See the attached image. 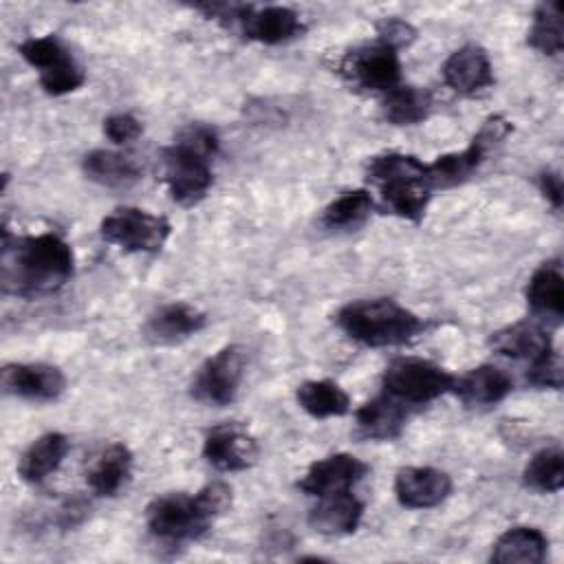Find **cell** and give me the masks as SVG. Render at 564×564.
Wrapping results in <instances>:
<instances>
[{
	"label": "cell",
	"mask_w": 564,
	"mask_h": 564,
	"mask_svg": "<svg viewBox=\"0 0 564 564\" xmlns=\"http://www.w3.org/2000/svg\"><path fill=\"white\" fill-rule=\"evenodd\" d=\"M73 249L59 234L11 236L4 229L0 282L7 295L31 300L55 293L73 278Z\"/></svg>",
	"instance_id": "6da1fadb"
},
{
	"label": "cell",
	"mask_w": 564,
	"mask_h": 564,
	"mask_svg": "<svg viewBox=\"0 0 564 564\" xmlns=\"http://www.w3.org/2000/svg\"><path fill=\"white\" fill-rule=\"evenodd\" d=\"M229 507L231 487L223 480H214L196 494L172 491L156 496L145 507V527L159 544L181 546L203 538L212 522Z\"/></svg>",
	"instance_id": "7a4b0ae2"
},
{
	"label": "cell",
	"mask_w": 564,
	"mask_h": 564,
	"mask_svg": "<svg viewBox=\"0 0 564 564\" xmlns=\"http://www.w3.org/2000/svg\"><path fill=\"white\" fill-rule=\"evenodd\" d=\"M218 152V134L203 123L185 126L174 143L161 150V176L174 203L192 207L200 203L212 183V159Z\"/></svg>",
	"instance_id": "3957f363"
},
{
	"label": "cell",
	"mask_w": 564,
	"mask_h": 564,
	"mask_svg": "<svg viewBox=\"0 0 564 564\" xmlns=\"http://www.w3.org/2000/svg\"><path fill=\"white\" fill-rule=\"evenodd\" d=\"M368 181L377 187L381 207L403 220L419 223L430 205L434 185L427 163L414 154L383 152L368 161Z\"/></svg>",
	"instance_id": "277c9868"
},
{
	"label": "cell",
	"mask_w": 564,
	"mask_h": 564,
	"mask_svg": "<svg viewBox=\"0 0 564 564\" xmlns=\"http://www.w3.org/2000/svg\"><path fill=\"white\" fill-rule=\"evenodd\" d=\"M335 319L352 341L368 348L403 346L425 330L423 317L392 297L348 302L337 311Z\"/></svg>",
	"instance_id": "5b68a950"
},
{
	"label": "cell",
	"mask_w": 564,
	"mask_h": 564,
	"mask_svg": "<svg viewBox=\"0 0 564 564\" xmlns=\"http://www.w3.org/2000/svg\"><path fill=\"white\" fill-rule=\"evenodd\" d=\"M511 132H513V126L507 117H502V115L487 117L467 148H463L460 152L443 154L436 161L427 163L434 189L454 187V185L467 181L474 172H478L482 167L485 161H489V156L502 145V141Z\"/></svg>",
	"instance_id": "8992f818"
},
{
	"label": "cell",
	"mask_w": 564,
	"mask_h": 564,
	"mask_svg": "<svg viewBox=\"0 0 564 564\" xmlns=\"http://www.w3.org/2000/svg\"><path fill=\"white\" fill-rule=\"evenodd\" d=\"M454 379L456 377L452 372L430 359L397 357L386 366L381 375V386L386 394L412 408L425 405L452 392Z\"/></svg>",
	"instance_id": "52a82bcc"
},
{
	"label": "cell",
	"mask_w": 564,
	"mask_h": 564,
	"mask_svg": "<svg viewBox=\"0 0 564 564\" xmlns=\"http://www.w3.org/2000/svg\"><path fill=\"white\" fill-rule=\"evenodd\" d=\"M18 53L29 66L37 70L40 86L51 97L75 93L86 82L84 68L55 33L26 37L20 42Z\"/></svg>",
	"instance_id": "ba28073f"
},
{
	"label": "cell",
	"mask_w": 564,
	"mask_h": 564,
	"mask_svg": "<svg viewBox=\"0 0 564 564\" xmlns=\"http://www.w3.org/2000/svg\"><path fill=\"white\" fill-rule=\"evenodd\" d=\"M337 70L355 90L386 95L401 84L399 51L381 40L348 51Z\"/></svg>",
	"instance_id": "9c48e42d"
},
{
	"label": "cell",
	"mask_w": 564,
	"mask_h": 564,
	"mask_svg": "<svg viewBox=\"0 0 564 564\" xmlns=\"http://www.w3.org/2000/svg\"><path fill=\"white\" fill-rule=\"evenodd\" d=\"M99 234L106 242L130 251V253H154L159 251L172 234L167 218L156 216L141 207H119L108 214Z\"/></svg>",
	"instance_id": "30bf717a"
},
{
	"label": "cell",
	"mask_w": 564,
	"mask_h": 564,
	"mask_svg": "<svg viewBox=\"0 0 564 564\" xmlns=\"http://www.w3.org/2000/svg\"><path fill=\"white\" fill-rule=\"evenodd\" d=\"M245 350L236 344L220 348L212 357H207L196 370L189 392L196 401L207 405H229L242 383L245 377Z\"/></svg>",
	"instance_id": "8fae6325"
},
{
	"label": "cell",
	"mask_w": 564,
	"mask_h": 564,
	"mask_svg": "<svg viewBox=\"0 0 564 564\" xmlns=\"http://www.w3.org/2000/svg\"><path fill=\"white\" fill-rule=\"evenodd\" d=\"M256 438L236 421H225L205 432L203 456L218 471H245L258 460Z\"/></svg>",
	"instance_id": "7c38bea8"
},
{
	"label": "cell",
	"mask_w": 564,
	"mask_h": 564,
	"mask_svg": "<svg viewBox=\"0 0 564 564\" xmlns=\"http://www.w3.org/2000/svg\"><path fill=\"white\" fill-rule=\"evenodd\" d=\"M234 26H238L247 40L269 46L291 42L304 33L302 18L293 9L280 4H269L262 9L242 4Z\"/></svg>",
	"instance_id": "4fadbf2b"
},
{
	"label": "cell",
	"mask_w": 564,
	"mask_h": 564,
	"mask_svg": "<svg viewBox=\"0 0 564 564\" xmlns=\"http://www.w3.org/2000/svg\"><path fill=\"white\" fill-rule=\"evenodd\" d=\"M368 474V465L352 454L339 452L308 465L304 476L297 480V489L306 496H328L352 489Z\"/></svg>",
	"instance_id": "5bb4252c"
},
{
	"label": "cell",
	"mask_w": 564,
	"mask_h": 564,
	"mask_svg": "<svg viewBox=\"0 0 564 564\" xmlns=\"http://www.w3.org/2000/svg\"><path fill=\"white\" fill-rule=\"evenodd\" d=\"M2 388L26 401H55L66 390V377L53 364L15 361L2 368Z\"/></svg>",
	"instance_id": "9a60e30c"
},
{
	"label": "cell",
	"mask_w": 564,
	"mask_h": 564,
	"mask_svg": "<svg viewBox=\"0 0 564 564\" xmlns=\"http://www.w3.org/2000/svg\"><path fill=\"white\" fill-rule=\"evenodd\" d=\"M452 476L436 467H403L394 476V496L408 509H432L452 494Z\"/></svg>",
	"instance_id": "2e32d148"
},
{
	"label": "cell",
	"mask_w": 564,
	"mask_h": 564,
	"mask_svg": "<svg viewBox=\"0 0 564 564\" xmlns=\"http://www.w3.org/2000/svg\"><path fill=\"white\" fill-rule=\"evenodd\" d=\"M443 82L458 95H476L494 84L489 53L478 44L456 48L441 66Z\"/></svg>",
	"instance_id": "e0dca14e"
},
{
	"label": "cell",
	"mask_w": 564,
	"mask_h": 564,
	"mask_svg": "<svg viewBox=\"0 0 564 564\" xmlns=\"http://www.w3.org/2000/svg\"><path fill=\"white\" fill-rule=\"evenodd\" d=\"M410 408L381 392L355 412L357 434L366 441H394L405 430Z\"/></svg>",
	"instance_id": "ac0fdd59"
},
{
	"label": "cell",
	"mask_w": 564,
	"mask_h": 564,
	"mask_svg": "<svg viewBox=\"0 0 564 564\" xmlns=\"http://www.w3.org/2000/svg\"><path fill=\"white\" fill-rule=\"evenodd\" d=\"M205 324H207V315L203 311L185 302H172L161 306L148 317L143 326V335L152 344L167 346L200 333Z\"/></svg>",
	"instance_id": "d6986e66"
},
{
	"label": "cell",
	"mask_w": 564,
	"mask_h": 564,
	"mask_svg": "<svg viewBox=\"0 0 564 564\" xmlns=\"http://www.w3.org/2000/svg\"><path fill=\"white\" fill-rule=\"evenodd\" d=\"M364 518V502L348 489L317 498V505L308 511V524L324 535L355 533Z\"/></svg>",
	"instance_id": "ffe728a7"
},
{
	"label": "cell",
	"mask_w": 564,
	"mask_h": 564,
	"mask_svg": "<svg viewBox=\"0 0 564 564\" xmlns=\"http://www.w3.org/2000/svg\"><path fill=\"white\" fill-rule=\"evenodd\" d=\"M513 390L511 377L491 366L482 364L465 372L463 377L454 379L452 392L467 405V408H489L507 399V394Z\"/></svg>",
	"instance_id": "44dd1931"
},
{
	"label": "cell",
	"mask_w": 564,
	"mask_h": 564,
	"mask_svg": "<svg viewBox=\"0 0 564 564\" xmlns=\"http://www.w3.org/2000/svg\"><path fill=\"white\" fill-rule=\"evenodd\" d=\"M527 304L544 324H560L564 317V275L560 262H544L527 284Z\"/></svg>",
	"instance_id": "7402d4cb"
},
{
	"label": "cell",
	"mask_w": 564,
	"mask_h": 564,
	"mask_svg": "<svg viewBox=\"0 0 564 564\" xmlns=\"http://www.w3.org/2000/svg\"><path fill=\"white\" fill-rule=\"evenodd\" d=\"M132 474V452L123 443L106 445L86 469V482L95 496L112 498L130 480Z\"/></svg>",
	"instance_id": "603a6c76"
},
{
	"label": "cell",
	"mask_w": 564,
	"mask_h": 564,
	"mask_svg": "<svg viewBox=\"0 0 564 564\" xmlns=\"http://www.w3.org/2000/svg\"><path fill=\"white\" fill-rule=\"evenodd\" d=\"M489 346L505 357L535 361L553 350V339L540 322H516L489 337Z\"/></svg>",
	"instance_id": "cb8c5ba5"
},
{
	"label": "cell",
	"mask_w": 564,
	"mask_h": 564,
	"mask_svg": "<svg viewBox=\"0 0 564 564\" xmlns=\"http://www.w3.org/2000/svg\"><path fill=\"white\" fill-rule=\"evenodd\" d=\"M68 438L62 432H46L37 436L20 456L18 474L24 482L40 485L59 469L68 454Z\"/></svg>",
	"instance_id": "d4e9b609"
},
{
	"label": "cell",
	"mask_w": 564,
	"mask_h": 564,
	"mask_svg": "<svg viewBox=\"0 0 564 564\" xmlns=\"http://www.w3.org/2000/svg\"><path fill=\"white\" fill-rule=\"evenodd\" d=\"M549 553L546 535L535 527L507 529L491 549V562L498 564H540Z\"/></svg>",
	"instance_id": "484cf974"
},
{
	"label": "cell",
	"mask_w": 564,
	"mask_h": 564,
	"mask_svg": "<svg viewBox=\"0 0 564 564\" xmlns=\"http://www.w3.org/2000/svg\"><path fill=\"white\" fill-rule=\"evenodd\" d=\"M82 170L86 178L104 187H130L141 178L139 163L115 150H93L82 159Z\"/></svg>",
	"instance_id": "4316f807"
},
{
	"label": "cell",
	"mask_w": 564,
	"mask_h": 564,
	"mask_svg": "<svg viewBox=\"0 0 564 564\" xmlns=\"http://www.w3.org/2000/svg\"><path fill=\"white\" fill-rule=\"evenodd\" d=\"M297 405L313 419L344 416L350 410V397L330 379H311L295 390Z\"/></svg>",
	"instance_id": "83f0119b"
},
{
	"label": "cell",
	"mask_w": 564,
	"mask_h": 564,
	"mask_svg": "<svg viewBox=\"0 0 564 564\" xmlns=\"http://www.w3.org/2000/svg\"><path fill=\"white\" fill-rule=\"evenodd\" d=\"M432 93L421 86H403L399 84L390 93L383 95L381 112L383 119L392 126H414L427 119L432 112Z\"/></svg>",
	"instance_id": "f1b7e54d"
},
{
	"label": "cell",
	"mask_w": 564,
	"mask_h": 564,
	"mask_svg": "<svg viewBox=\"0 0 564 564\" xmlns=\"http://www.w3.org/2000/svg\"><path fill=\"white\" fill-rule=\"evenodd\" d=\"M375 209V198L368 189H350L337 196L322 212V225L326 229H355L368 220Z\"/></svg>",
	"instance_id": "f546056e"
},
{
	"label": "cell",
	"mask_w": 564,
	"mask_h": 564,
	"mask_svg": "<svg viewBox=\"0 0 564 564\" xmlns=\"http://www.w3.org/2000/svg\"><path fill=\"white\" fill-rule=\"evenodd\" d=\"M531 48L542 55H557L564 48V29H562V9L555 0L542 2L533 11L531 29L527 33Z\"/></svg>",
	"instance_id": "4dcf8cb0"
},
{
	"label": "cell",
	"mask_w": 564,
	"mask_h": 564,
	"mask_svg": "<svg viewBox=\"0 0 564 564\" xmlns=\"http://www.w3.org/2000/svg\"><path fill=\"white\" fill-rule=\"evenodd\" d=\"M522 480L529 489L540 494H555L564 485V454L560 447H544L535 452L524 471Z\"/></svg>",
	"instance_id": "1f68e13d"
},
{
	"label": "cell",
	"mask_w": 564,
	"mask_h": 564,
	"mask_svg": "<svg viewBox=\"0 0 564 564\" xmlns=\"http://www.w3.org/2000/svg\"><path fill=\"white\" fill-rule=\"evenodd\" d=\"M527 381L535 388H553L557 390L562 386V364L555 352V348L535 361H531V368L527 372Z\"/></svg>",
	"instance_id": "d6a6232c"
},
{
	"label": "cell",
	"mask_w": 564,
	"mask_h": 564,
	"mask_svg": "<svg viewBox=\"0 0 564 564\" xmlns=\"http://www.w3.org/2000/svg\"><path fill=\"white\" fill-rule=\"evenodd\" d=\"M141 121L130 112H115L104 119V134L117 145L134 141L141 134Z\"/></svg>",
	"instance_id": "836d02e7"
},
{
	"label": "cell",
	"mask_w": 564,
	"mask_h": 564,
	"mask_svg": "<svg viewBox=\"0 0 564 564\" xmlns=\"http://www.w3.org/2000/svg\"><path fill=\"white\" fill-rule=\"evenodd\" d=\"M377 35H379L377 40H381V42H386V44H390L392 48L399 51L401 46H408L414 40L416 31L410 22H405L401 18H383L377 24Z\"/></svg>",
	"instance_id": "e575fe53"
},
{
	"label": "cell",
	"mask_w": 564,
	"mask_h": 564,
	"mask_svg": "<svg viewBox=\"0 0 564 564\" xmlns=\"http://www.w3.org/2000/svg\"><path fill=\"white\" fill-rule=\"evenodd\" d=\"M538 185H540V192L544 194V198L555 209H560L562 207V176L557 172H542L538 176Z\"/></svg>",
	"instance_id": "d590c367"
}]
</instances>
